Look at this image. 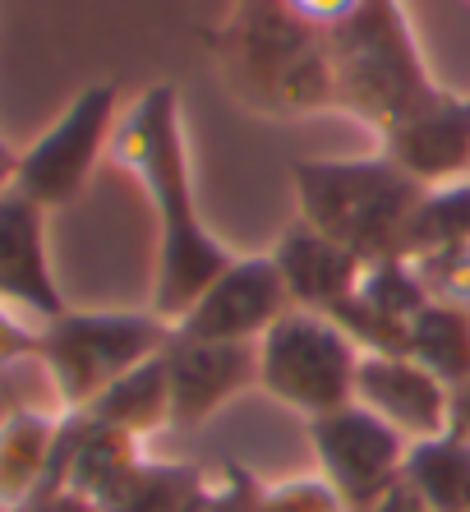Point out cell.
Instances as JSON below:
<instances>
[{"mask_svg":"<svg viewBox=\"0 0 470 512\" xmlns=\"http://www.w3.org/2000/svg\"><path fill=\"white\" fill-rule=\"evenodd\" d=\"M111 148L143 180V190H148L157 213V273H153V305L148 310L157 319L176 323L208 291L212 277L235 259L222 240L208 231V222L199 213L176 88L171 84L148 88L125 111Z\"/></svg>","mask_w":470,"mask_h":512,"instance_id":"6da1fadb","label":"cell"},{"mask_svg":"<svg viewBox=\"0 0 470 512\" xmlns=\"http://www.w3.org/2000/svg\"><path fill=\"white\" fill-rule=\"evenodd\" d=\"M332 111L378 134V148L406 139L457 102L424 65L411 14L401 0H360L351 19L328 28Z\"/></svg>","mask_w":470,"mask_h":512,"instance_id":"7a4b0ae2","label":"cell"},{"mask_svg":"<svg viewBox=\"0 0 470 512\" xmlns=\"http://www.w3.org/2000/svg\"><path fill=\"white\" fill-rule=\"evenodd\" d=\"M226 93L254 116L300 120L332 111L328 33L305 24L286 0H235L208 33Z\"/></svg>","mask_w":470,"mask_h":512,"instance_id":"3957f363","label":"cell"},{"mask_svg":"<svg viewBox=\"0 0 470 512\" xmlns=\"http://www.w3.org/2000/svg\"><path fill=\"white\" fill-rule=\"evenodd\" d=\"M291 180L300 222L337 240L365 268L406 259V231H411V217L429 194V185L406 176L397 162H388L383 153L309 157L291 167Z\"/></svg>","mask_w":470,"mask_h":512,"instance_id":"277c9868","label":"cell"},{"mask_svg":"<svg viewBox=\"0 0 470 512\" xmlns=\"http://www.w3.org/2000/svg\"><path fill=\"white\" fill-rule=\"evenodd\" d=\"M171 323L153 310H65L37 328V365L47 370L60 411H88L116 379L153 360Z\"/></svg>","mask_w":470,"mask_h":512,"instance_id":"5b68a950","label":"cell"},{"mask_svg":"<svg viewBox=\"0 0 470 512\" xmlns=\"http://www.w3.org/2000/svg\"><path fill=\"white\" fill-rule=\"evenodd\" d=\"M360 360V346L341 333L337 319L286 310L259 337V388L305 420H318L355 402Z\"/></svg>","mask_w":470,"mask_h":512,"instance_id":"8992f818","label":"cell"},{"mask_svg":"<svg viewBox=\"0 0 470 512\" xmlns=\"http://www.w3.org/2000/svg\"><path fill=\"white\" fill-rule=\"evenodd\" d=\"M116 84H93L83 88L74 97L65 116L51 125L33 148L19 153V180H14V190H24L33 203L42 208H65L74 203L83 190H88V180H93L97 162H102L106 143H116Z\"/></svg>","mask_w":470,"mask_h":512,"instance_id":"52a82bcc","label":"cell"},{"mask_svg":"<svg viewBox=\"0 0 470 512\" xmlns=\"http://www.w3.org/2000/svg\"><path fill=\"white\" fill-rule=\"evenodd\" d=\"M318 476L341 499L346 512H369L406 471L411 439L397 434L388 420H378L360 402L341 406L332 416L309 420Z\"/></svg>","mask_w":470,"mask_h":512,"instance_id":"ba28073f","label":"cell"},{"mask_svg":"<svg viewBox=\"0 0 470 512\" xmlns=\"http://www.w3.org/2000/svg\"><path fill=\"white\" fill-rule=\"evenodd\" d=\"M291 310L272 254H235L171 328L194 342H259Z\"/></svg>","mask_w":470,"mask_h":512,"instance_id":"9c48e42d","label":"cell"},{"mask_svg":"<svg viewBox=\"0 0 470 512\" xmlns=\"http://www.w3.org/2000/svg\"><path fill=\"white\" fill-rule=\"evenodd\" d=\"M171 379V425L189 429L259 383V342H194L171 328L162 346Z\"/></svg>","mask_w":470,"mask_h":512,"instance_id":"30bf717a","label":"cell"},{"mask_svg":"<svg viewBox=\"0 0 470 512\" xmlns=\"http://www.w3.org/2000/svg\"><path fill=\"white\" fill-rule=\"evenodd\" d=\"M0 305L24 314L37 328L70 310L51 273L47 208L24 190L0 194Z\"/></svg>","mask_w":470,"mask_h":512,"instance_id":"8fae6325","label":"cell"},{"mask_svg":"<svg viewBox=\"0 0 470 512\" xmlns=\"http://www.w3.org/2000/svg\"><path fill=\"white\" fill-rule=\"evenodd\" d=\"M355 402L388 420L411 443L443 439L452 425V388L411 356H365L355 374Z\"/></svg>","mask_w":470,"mask_h":512,"instance_id":"7c38bea8","label":"cell"},{"mask_svg":"<svg viewBox=\"0 0 470 512\" xmlns=\"http://www.w3.org/2000/svg\"><path fill=\"white\" fill-rule=\"evenodd\" d=\"M268 254L286 282L291 310H314V314L341 310L360 291V277H365V263L351 250H341L337 240H328L300 217L277 236V245Z\"/></svg>","mask_w":470,"mask_h":512,"instance_id":"4fadbf2b","label":"cell"},{"mask_svg":"<svg viewBox=\"0 0 470 512\" xmlns=\"http://www.w3.org/2000/svg\"><path fill=\"white\" fill-rule=\"evenodd\" d=\"M60 416L37 406H14L0 420V512H14L33 499L51 471Z\"/></svg>","mask_w":470,"mask_h":512,"instance_id":"5bb4252c","label":"cell"},{"mask_svg":"<svg viewBox=\"0 0 470 512\" xmlns=\"http://www.w3.org/2000/svg\"><path fill=\"white\" fill-rule=\"evenodd\" d=\"M88 416H93L97 425H111L139 443L171 425V379H166L162 351H157L153 360L134 365L125 379L111 383V388L88 406Z\"/></svg>","mask_w":470,"mask_h":512,"instance_id":"9a60e30c","label":"cell"},{"mask_svg":"<svg viewBox=\"0 0 470 512\" xmlns=\"http://www.w3.org/2000/svg\"><path fill=\"white\" fill-rule=\"evenodd\" d=\"M203 471L189 462H153L143 457L130 476L120 480L97 512H185L194 503V494L203 489Z\"/></svg>","mask_w":470,"mask_h":512,"instance_id":"2e32d148","label":"cell"},{"mask_svg":"<svg viewBox=\"0 0 470 512\" xmlns=\"http://www.w3.org/2000/svg\"><path fill=\"white\" fill-rule=\"evenodd\" d=\"M411 360L443 379L447 388L470 379V310L452 305H424L411 319Z\"/></svg>","mask_w":470,"mask_h":512,"instance_id":"e0dca14e","label":"cell"},{"mask_svg":"<svg viewBox=\"0 0 470 512\" xmlns=\"http://www.w3.org/2000/svg\"><path fill=\"white\" fill-rule=\"evenodd\" d=\"M470 250V176L452 185H434L420 199L406 231V259H434V254Z\"/></svg>","mask_w":470,"mask_h":512,"instance_id":"ac0fdd59","label":"cell"},{"mask_svg":"<svg viewBox=\"0 0 470 512\" xmlns=\"http://www.w3.org/2000/svg\"><path fill=\"white\" fill-rule=\"evenodd\" d=\"M401 476L420 489V499L434 512H461L470 489V443L457 439V434L411 443Z\"/></svg>","mask_w":470,"mask_h":512,"instance_id":"d6986e66","label":"cell"},{"mask_svg":"<svg viewBox=\"0 0 470 512\" xmlns=\"http://www.w3.org/2000/svg\"><path fill=\"white\" fill-rule=\"evenodd\" d=\"M360 296L374 305V310L392 314V319L411 323L415 314L429 305V291H424L420 273H415L411 259H388V263H374V268H365V277H360Z\"/></svg>","mask_w":470,"mask_h":512,"instance_id":"ffe728a7","label":"cell"},{"mask_svg":"<svg viewBox=\"0 0 470 512\" xmlns=\"http://www.w3.org/2000/svg\"><path fill=\"white\" fill-rule=\"evenodd\" d=\"M424 291L434 305H452V310H470V250L457 254H434V259L415 263Z\"/></svg>","mask_w":470,"mask_h":512,"instance_id":"44dd1931","label":"cell"},{"mask_svg":"<svg viewBox=\"0 0 470 512\" xmlns=\"http://www.w3.org/2000/svg\"><path fill=\"white\" fill-rule=\"evenodd\" d=\"M254 512H346L323 476H300L282 485H263Z\"/></svg>","mask_w":470,"mask_h":512,"instance_id":"7402d4cb","label":"cell"},{"mask_svg":"<svg viewBox=\"0 0 470 512\" xmlns=\"http://www.w3.org/2000/svg\"><path fill=\"white\" fill-rule=\"evenodd\" d=\"M263 485L249 471H240V466H226L222 476H208L203 480V489L194 494V503H189L185 512H254V503H259Z\"/></svg>","mask_w":470,"mask_h":512,"instance_id":"603a6c76","label":"cell"},{"mask_svg":"<svg viewBox=\"0 0 470 512\" xmlns=\"http://www.w3.org/2000/svg\"><path fill=\"white\" fill-rule=\"evenodd\" d=\"M24 360H37V323L0 305V370L24 365Z\"/></svg>","mask_w":470,"mask_h":512,"instance_id":"cb8c5ba5","label":"cell"},{"mask_svg":"<svg viewBox=\"0 0 470 512\" xmlns=\"http://www.w3.org/2000/svg\"><path fill=\"white\" fill-rule=\"evenodd\" d=\"M286 5H291L305 24H314V28H323V33H328V28H337L341 19H351L360 0H286Z\"/></svg>","mask_w":470,"mask_h":512,"instance_id":"d4e9b609","label":"cell"},{"mask_svg":"<svg viewBox=\"0 0 470 512\" xmlns=\"http://www.w3.org/2000/svg\"><path fill=\"white\" fill-rule=\"evenodd\" d=\"M14 512H97V508L83 494H74V489H47V494H33L24 508Z\"/></svg>","mask_w":470,"mask_h":512,"instance_id":"484cf974","label":"cell"},{"mask_svg":"<svg viewBox=\"0 0 470 512\" xmlns=\"http://www.w3.org/2000/svg\"><path fill=\"white\" fill-rule=\"evenodd\" d=\"M369 512H434V508H429V503L420 499V489H415L411 480L401 476L397 485H392L388 494H383V499H378V503H374V508H369Z\"/></svg>","mask_w":470,"mask_h":512,"instance_id":"4316f807","label":"cell"},{"mask_svg":"<svg viewBox=\"0 0 470 512\" xmlns=\"http://www.w3.org/2000/svg\"><path fill=\"white\" fill-rule=\"evenodd\" d=\"M447 434L470 443V379L452 388V425H447Z\"/></svg>","mask_w":470,"mask_h":512,"instance_id":"83f0119b","label":"cell"},{"mask_svg":"<svg viewBox=\"0 0 470 512\" xmlns=\"http://www.w3.org/2000/svg\"><path fill=\"white\" fill-rule=\"evenodd\" d=\"M14 180H19V153H14V143L0 134V194H10Z\"/></svg>","mask_w":470,"mask_h":512,"instance_id":"f1b7e54d","label":"cell"},{"mask_svg":"<svg viewBox=\"0 0 470 512\" xmlns=\"http://www.w3.org/2000/svg\"><path fill=\"white\" fill-rule=\"evenodd\" d=\"M461 512H470V489H466V508H461Z\"/></svg>","mask_w":470,"mask_h":512,"instance_id":"f546056e","label":"cell"}]
</instances>
